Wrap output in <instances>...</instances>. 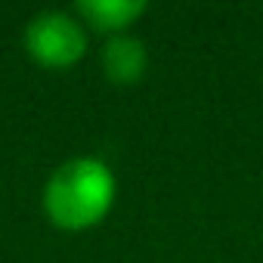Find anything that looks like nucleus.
<instances>
[{"mask_svg":"<svg viewBox=\"0 0 263 263\" xmlns=\"http://www.w3.org/2000/svg\"><path fill=\"white\" fill-rule=\"evenodd\" d=\"M115 201V174L99 158H71L53 171L44 189V208L59 229H87L99 223Z\"/></svg>","mask_w":263,"mask_h":263,"instance_id":"nucleus-1","label":"nucleus"},{"mask_svg":"<svg viewBox=\"0 0 263 263\" xmlns=\"http://www.w3.org/2000/svg\"><path fill=\"white\" fill-rule=\"evenodd\" d=\"M102 68L115 84H137L146 74V44L127 34L111 37L102 50Z\"/></svg>","mask_w":263,"mask_h":263,"instance_id":"nucleus-3","label":"nucleus"},{"mask_svg":"<svg viewBox=\"0 0 263 263\" xmlns=\"http://www.w3.org/2000/svg\"><path fill=\"white\" fill-rule=\"evenodd\" d=\"M146 4L140 0H81L78 13L99 31H121L134 22L137 16H143Z\"/></svg>","mask_w":263,"mask_h":263,"instance_id":"nucleus-4","label":"nucleus"},{"mask_svg":"<svg viewBox=\"0 0 263 263\" xmlns=\"http://www.w3.org/2000/svg\"><path fill=\"white\" fill-rule=\"evenodd\" d=\"M25 50L47 68H68L84 56L87 34L81 22L65 13H41L25 28Z\"/></svg>","mask_w":263,"mask_h":263,"instance_id":"nucleus-2","label":"nucleus"}]
</instances>
